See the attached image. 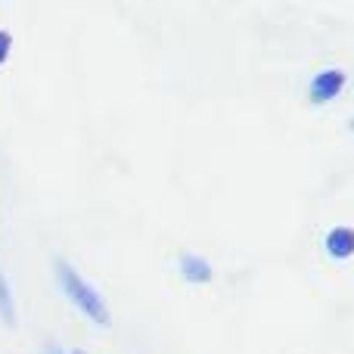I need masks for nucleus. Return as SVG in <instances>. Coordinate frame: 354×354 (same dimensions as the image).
Listing matches in <instances>:
<instances>
[{
  "label": "nucleus",
  "mask_w": 354,
  "mask_h": 354,
  "mask_svg": "<svg viewBox=\"0 0 354 354\" xmlns=\"http://www.w3.org/2000/svg\"><path fill=\"white\" fill-rule=\"evenodd\" d=\"M53 268H56V280H59V286H62V292H66V299L72 301L78 311H84L87 317L93 320V324L109 326V305H106L103 292H100L93 283H87L84 277L75 270V264L66 261V258H56Z\"/></svg>",
  "instance_id": "nucleus-1"
},
{
  "label": "nucleus",
  "mask_w": 354,
  "mask_h": 354,
  "mask_svg": "<svg viewBox=\"0 0 354 354\" xmlns=\"http://www.w3.org/2000/svg\"><path fill=\"white\" fill-rule=\"evenodd\" d=\"M345 81H348V75H345V68L339 66H326L320 68L317 75L311 78V84H308V100L311 103H330L333 97H339L345 87Z\"/></svg>",
  "instance_id": "nucleus-2"
},
{
  "label": "nucleus",
  "mask_w": 354,
  "mask_h": 354,
  "mask_svg": "<svg viewBox=\"0 0 354 354\" xmlns=\"http://www.w3.org/2000/svg\"><path fill=\"white\" fill-rule=\"evenodd\" d=\"M177 268L187 283H212L214 280V264L208 258L196 255V252H180L177 255Z\"/></svg>",
  "instance_id": "nucleus-3"
},
{
  "label": "nucleus",
  "mask_w": 354,
  "mask_h": 354,
  "mask_svg": "<svg viewBox=\"0 0 354 354\" xmlns=\"http://www.w3.org/2000/svg\"><path fill=\"white\" fill-rule=\"evenodd\" d=\"M324 245L333 258H351L354 255V227L348 224H336L326 230Z\"/></svg>",
  "instance_id": "nucleus-4"
},
{
  "label": "nucleus",
  "mask_w": 354,
  "mask_h": 354,
  "mask_svg": "<svg viewBox=\"0 0 354 354\" xmlns=\"http://www.w3.org/2000/svg\"><path fill=\"white\" fill-rule=\"evenodd\" d=\"M0 320L6 326H16V301H12V289L6 283L3 270H0Z\"/></svg>",
  "instance_id": "nucleus-5"
},
{
  "label": "nucleus",
  "mask_w": 354,
  "mask_h": 354,
  "mask_svg": "<svg viewBox=\"0 0 354 354\" xmlns=\"http://www.w3.org/2000/svg\"><path fill=\"white\" fill-rule=\"evenodd\" d=\"M10 50H12V35H10V31L0 28V66H3V62L10 59Z\"/></svg>",
  "instance_id": "nucleus-6"
},
{
  "label": "nucleus",
  "mask_w": 354,
  "mask_h": 354,
  "mask_svg": "<svg viewBox=\"0 0 354 354\" xmlns=\"http://www.w3.org/2000/svg\"><path fill=\"white\" fill-rule=\"evenodd\" d=\"M44 354H66V351H62V348H59V345H56V342H50L47 348H44Z\"/></svg>",
  "instance_id": "nucleus-7"
},
{
  "label": "nucleus",
  "mask_w": 354,
  "mask_h": 354,
  "mask_svg": "<svg viewBox=\"0 0 354 354\" xmlns=\"http://www.w3.org/2000/svg\"><path fill=\"white\" fill-rule=\"evenodd\" d=\"M348 128H351V131H354V115H351V118H348Z\"/></svg>",
  "instance_id": "nucleus-8"
},
{
  "label": "nucleus",
  "mask_w": 354,
  "mask_h": 354,
  "mask_svg": "<svg viewBox=\"0 0 354 354\" xmlns=\"http://www.w3.org/2000/svg\"><path fill=\"white\" fill-rule=\"evenodd\" d=\"M72 354H87V351H81V348H75V351H72Z\"/></svg>",
  "instance_id": "nucleus-9"
}]
</instances>
